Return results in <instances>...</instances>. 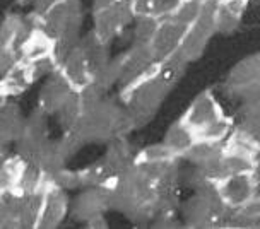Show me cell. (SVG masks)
<instances>
[{"mask_svg":"<svg viewBox=\"0 0 260 229\" xmlns=\"http://www.w3.org/2000/svg\"><path fill=\"white\" fill-rule=\"evenodd\" d=\"M182 120L197 139L222 142L233 130V120L224 115L212 91H202L190 103Z\"/></svg>","mask_w":260,"mask_h":229,"instance_id":"cell-1","label":"cell"},{"mask_svg":"<svg viewBox=\"0 0 260 229\" xmlns=\"http://www.w3.org/2000/svg\"><path fill=\"white\" fill-rule=\"evenodd\" d=\"M36 26L48 32L58 45L79 43V27L82 22V9L79 0H62L41 16L32 14Z\"/></svg>","mask_w":260,"mask_h":229,"instance_id":"cell-2","label":"cell"},{"mask_svg":"<svg viewBox=\"0 0 260 229\" xmlns=\"http://www.w3.org/2000/svg\"><path fill=\"white\" fill-rule=\"evenodd\" d=\"M226 207L217 193L216 186L195 191L192 199L183 205V221L188 227H224Z\"/></svg>","mask_w":260,"mask_h":229,"instance_id":"cell-3","label":"cell"},{"mask_svg":"<svg viewBox=\"0 0 260 229\" xmlns=\"http://www.w3.org/2000/svg\"><path fill=\"white\" fill-rule=\"evenodd\" d=\"M136 19L134 12V0H120L113 6L96 9L92 17V35L100 41L108 45L115 36L120 35V31L125 26L130 24V21Z\"/></svg>","mask_w":260,"mask_h":229,"instance_id":"cell-4","label":"cell"},{"mask_svg":"<svg viewBox=\"0 0 260 229\" xmlns=\"http://www.w3.org/2000/svg\"><path fill=\"white\" fill-rule=\"evenodd\" d=\"M216 4L217 0L204 4V11L201 14V17L187 29L182 48H180V53L183 55V58L187 62H193V60L201 58L204 50L207 48L209 41L217 32L216 21H214Z\"/></svg>","mask_w":260,"mask_h":229,"instance_id":"cell-5","label":"cell"},{"mask_svg":"<svg viewBox=\"0 0 260 229\" xmlns=\"http://www.w3.org/2000/svg\"><path fill=\"white\" fill-rule=\"evenodd\" d=\"M55 57H57V63H58L57 70L63 74L65 79L72 84V87L76 91L84 89V87H87L94 81L92 70L89 67V63H87L79 43L71 46V48H57Z\"/></svg>","mask_w":260,"mask_h":229,"instance_id":"cell-6","label":"cell"},{"mask_svg":"<svg viewBox=\"0 0 260 229\" xmlns=\"http://www.w3.org/2000/svg\"><path fill=\"white\" fill-rule=\"evenodd\" d=\"M216 188L226 207L233 210L257 195L258 181L255 180L253 173H238V175H230L221 180Z\"/></svg>","mask_w":260,"mask_h":229,"instance_id":"cell-7","label":"cell"},{"mask_svg":"<svg viewBox=\"0 0 260 229\" xmlns=\"http://www.w3.org/2000/svg\"><path fill=\"white\" fill-rule=\"evenodd\" d=\"M187 26H182L173 19H162L159 27H157L154 38L151 40V50L157 62L173 57L182 48L183 38L187 35Z\"/></svg>","mask_w":260,"mask_h":229,"instance_id":"cell-8","label":"cell"},{"mask_svg":"<svg viewBox=\"0 0 260 229\" xmlns=\"http://www.w3.org/2000/svg\"><path fill=\"white\" fill-rule=\"evenodd\" d=\"M76 92L77 91L74 89L72 84L65 79L63 74L60 72V70H55L53 74H50L48 81L41 87L38 106L46 115H57L58 110L62 108Z\"/></svg>","mask_w":260,"mask_h":229,"instance_id":"cell-9","label":"cell"},{"mask_svg":"<svg viewBox=\"0 0 260 229\" xmlns=\"http://www.w3.org/2000/svg\"><path fill=\"white\" fill-rule=\"evenodd\" d=\"M260 82V53H252L231 69L226 79V91L238 96L241 91Z\"/></svg>","mask_w":260,"mask_h":229,"instance_id":"cell-10","label":"cell"},{"mask_svg":"<svg viewBox=\"0 0 260 229\" xmlns=\"http://www.w3.org/2000/svg\"><path fill=\"white\" fill-rule=\"evenodd\" d=\"M67 212H69L67 193H65V190L58 188V186H55L52 181H50L48 188H46L45 204H43V209H41L38 227H43V229L57 227L65 219Z\"/></svg>","mask_w":260,"mask_h":229,"instance_id":"cell-11","label":"cell"},{"mask_svg":"<svg viewBox=\"0 0 260 229\" xmlns=\"http://www.w3.org/2000/svg\"><path fill=\"white\" fill-rule=\"evenodd\" d=\"M108 210V197L103 186L100 188H84L77 195L72 204V214L79 221H91L98 216H103Z\"/></svg>","mask_w":260,"mask_h":229,"instance_id":"cell-12","label":"cell"},{"mask_svg":"<svg viewBox=\"0 0 260 229\" xmlns=\"http://www.w3.org/2000/svg\"><path fill=\"white\" fill-rule=\"evenodd\" d=\"M55 53H57V41L38 26L32 27L24 43L21 45V62L26 63L55 57Z\"/></svg>","mask_w":260,"mask_h":229,"instance_id":"cell-13","label":"cell"},{"mask_svg":"<svg viewBox=\"0 0 260 229\" xmlns=\"http://www.w3.org/2000/svg\"><path fill=\"white\" fill-rule=\"evenodd\" d=\"M26 130V120L22 118L19 106H16L14 103H7L4 100L2 110H0V137L2 142H14L19 140Z\"/></svg>","mask_w":260,"mask_h":229,"instance_id":"cell-14","label":"cell"},{"mask_svg":"<svg viewBox=\"0 0 260 229\" xmlns=\"http://www.w3.org/2000/svg\"><path fill=\"white\" fill-rule=\"evenodd\" d=\"M35 79L31 76L29 65L26 62H19L17 65L6 72L2 76V82H0V92H2V100H7L11 96H17L24 92Z\"/></svg>","mask_w":260,"mask_h":229,"instance_id":"cell-15","label":"cell"},{"mask_svg":"<svg viewBox=\"0 0 260 229\" xmlns=\"http://www.w3.org/2000/svg\"><path fill=\"white\" fill-rule=\"evenodd\" d=\"M136 156H137V152L132 151V146L128 144V140L125 137H117V139L110 140L108 152H106V156H105V161H106V165L111 168V171H113L115 175H118V173L127 171L136 165Z\"/></svg>","mask_w":260,"mask_h":229,"instance_id":"cell-16","label":"cell"},{"mask_svg":"<svg viewBox=\"0 0 260 229\" xmlns=\"http://www.w3.org/2000/svg\"><path fill=\"white\" fill-rule=\"evenodd\" d=\"M224 151L238 156L255 159L260 152V140H257L252 134H248L243 127H235L224 140Z\"/></svg>","mask_w":260,"mask_h":229,"instance_id":"cell-17","label":"cell"},{"mask_svg":"<svg viewBox=\"0 0 260 229\" xmlns=\"http://www.w3.org/2000/svg\"><path fill=\"white\" fill-rule=\"evenodd\" d=\"M195 140H197L195 134L190 130L188 125L180 118L168 128L162 142H165V146L180 159V157H183L185 154L188 152V149L193 146Z\"/></svg>","mask_w":260,"mask_h":229,"instance_id":"cell-18","label":"cell"},{"mask_svg":"<svg viewBox=\"0 0 260 229\" xmlns=\"http://www.w3.org/2000/svg\"><path fill=\"white\" fill-rule=\"evenodd\" d=\"M224 227H260V195L228 212Z\"/></svg>","mask_w":260,"mask_h":229,"instance_id":"cell-19","label":"cell"},{"mask_svg":"<svg viewBox=\"0 0 260 229\" xmlns=\"http://www.w3.org/2000/svg\"><path fill=\"white\" fill-rule=\"evenodd\" d=\"M27 168V161L21 154H12L4 157L0 168V191L4 190H19Z\"/></svg>","mask_w":260,"mask_h":229,"instance_id":"cell-20","label":"cell"},{"mask_svg":"<svg viewBox=\"0 0 260 229\" xmlns=\"http://www.w3.org/2000/svg\"><path fill=\"white\" fill-rule=\"evenodd\" d=\"M81 45V50L84 53V57L89 63V67L92 70V76H96L101 69L106 67V63L110 62V57H108V45L103 43L92 35V31L89 35L86 36L84 40L79 41Z\"/></svg>","mask_w":260,"mask_h":229,"instance_id":"cell-21","label":"cell"},{"mask_svg":"<svg viewBox=\"0 0 260 229\" xmlns=\"http://www.w3.org/2000/svg\"><path fill=\"white\" fill-rule=\"evenodd\" d=\"M115 176L111 168L106 165L105 159L92 162L86 166L84 170H79V180H81V188H100L110 183V180Z\"/></svg>","mask_w":260,"mask_h":229,"instance_id":"cell-22","label":"cell"},{"mask_svg":"<svg viewBox=\"0 0 260 229\" xmlns=\"http://www.w3.org/2000/svg\"><path fill=\"white\" fill-rule=\"evenodd\" d=\"M182 0H134V12L137 16H152L157 19H170Z\"/></svg>","mask_w":260,"mask_h":229,"instance_id":"cell-23","label":"cell"},{"mask_svg":"<svg viewBox=\"0 0 260 229\" xmlns=\"http://www.w3.org/2000/svg\"><path fill=\"white\" fill-rule=\"evenodd\" d=\"M222 151H224V140H222V142H217V140L197 139L183 157L188 159L192 165L199 166V165H204V162L214 159V157L219 156Z\"/></svg>","mask_w":260,"mask_h":229,"instance_id":"cell-24","label":"cell"},{"mask_svg":"<svg viewBox=\"0 0 260 229\" xmlns=\"http://www.w3.org/2000/svg\"><path fill=\"white\" fill-rule=\"evenodd\" d=\"M214 21H216V31L217 32L230 35V32H233V31H236L240 27L241 14L231 11V9L228 6H224L221 0H217L216 12H214Z\"/></svg>","mask_w":260,"mask_h":229,"instance_id":"cell-25","label":"cell"},{"mask_svg":"<svg viewBox=\"0 0 260 229\" xmlns=\"http://www.w3.org/2000/svg\"><path fill=\"white\" fill-rule=\"evenodd\" d=\"M82 113H84V110H82V105H81V100H79V92H76L71 100H69L62 108L58 110V121L60 125H62L63 132H67V130H72L74 127L77 125V121L81 120Z\"/></svg>","mask_w":260,"mask_h":229,"instance_id":"cell-26","label":"cell"},{"mask_svg":"<svg viewBox=\"0 0 260 229\" xmlns=\"http://www.w3.org/2000/svg\"><path fill=\"white\" fill-rule=\"evenodd\" d=\"M202 11H204V4L199 2V0H182L170 19H173L175 22H178L182 26L190 27L201 17Z\"/></svg>","mask_w":260,"mask_h":229,"instance_id":"cell-27","label":"cell"},{"mask_svg":"<svg viewBox=\"0 0 260 229\" xmlns=\"http://www.w3.org/2000/svg\"><path fill=\"white\" fill-rule=\"evenodd\" d=\"M161 21L162 19H157V17L152 16H137L136 27H134V40H136V43L149 45L151 40L154 38Z\"/></svg>","mask_w":260,"mask_h":229,"instance_id":"cell-28","label":"cell"},{"mask_svg":"<svg viewBox=\"0 0 260 229\" xmlns=\"http://www.w3.org/2000/svg\"><path fill=\"white\" fill-rule=\"evenodd\" d=\"M176 159H178V157L165 146V142L152 144V146L144 147L136 156V162H170Z\"/></svg>","mask_w":260,"mask_h":229,"instance_id":"cell-29","label":"cell"},{"mask_svg":"<svg viewBox=\"0 0 260 229\" xmlns=\"http://www.w3.org/2000/svg\"><path fill=\"white\" fill-rule=\"evenodd\" d=\"M50 181L58 186L62 190H74V188H81V180H79V171H72L67 170V168H62L60 171L55 173L53 176H50Z\"/></svg>","mask_w":260,"mask_h":229,"instance_id":"cell-30","label":"cell"},{"mask_svg":"<svg viewBox=\"0 0 260 229\" xmlns=\"http://www.w3.org/2000/svg\"><path fill=\"white\" fill-rule=\"evenodd\" d=\"M240 127H243L248 134L260 140V105L243 108V118H241Z\"/></svg>","mask_w":260,"mask_h":229,"instance_id":"cell-31","label":"cell"},{"mask_svg":"<svg viewBox=\"0 0 260 229\" xmlns=\"http://www.w3.org/2000/svg\"><path fill=\"white\" fill-rule=\"evenodd\" d=\"M55 144H57L58 152L62 154L65 159L72 157L74 154L81 149V146H84V142L81 140V137H79L77 134H74L72 130H67V132L63 134V137L60 139L58 142H55Z\"/></svg>","mask_w":260,"mask_h":229,"instance_id":"cell-32","label":"cell"},{"mask_svg":"<svg viewBox=\"0 0 260 229\" xmlns=\"http://www.w3.org/2000/svg\"><path fill=\"white\" fill-rule=\"evenodd\" d=\"M27 2L32 6V14H36V16H41V14H45L46 11H50L52 7H55L57 4H60L62 0H27Z\"/></svg>","mask_w":260,"mask_h":229,"instance_id":"cell-33","label":"cell"},{"mask_svg":"<svg viewBox=\"0 0 260 229\" xmlns=\"http://www.w3.org/2000/svg\"><path fill=\"white\" fill-rule=\"evenodd\" d=\"M87 227H106V222H105V217L103 216H98L91 221H87Z\"/></svg>","mask_w":260,"mask_h":229,"instance_id":"cell-34","label":"cell"},{"mask_svg":"<svg viewBox=\"0 0 260 229\" xmlns=\"http://www.w3.org/2000/svg\"><path fill=\"white\" fill-rule=\"evenodd\" d=\"M253 176H255V180L258 181V185H260V152L257 154V157H255V161H253Z\"/></svg>","mask_w":260,"mask_h":229,"instance_id":"cell-35","label":"cell"},{"mask_svg":"<svg viewBox=\"0 0 260 229\" xmlns=\"http://www.w3.org/2000/svg\"><path fill=\"white\" fill-rule=\"evenodd\" d=\"M120 2V0H94V11L96 9H103L108 6H113V4Z\"/></svg>","mask_w":260,"mask_h":229,"instance_id":"cell-36","label":"cell"},{"mask_svg":"<svg viewBox=\"0 0 260 229\" xmlns=\"http://www.w3.org/2000/svg\"><path fill=\"white\" fill-rule=\"evenodd\" d=\"M199 2H202V4H206V2H212V0H199Z\"/></svg>","mask_w":260,"mask_h":229,"instance_id":"cell-37","label":"cell"}]
</instances>
